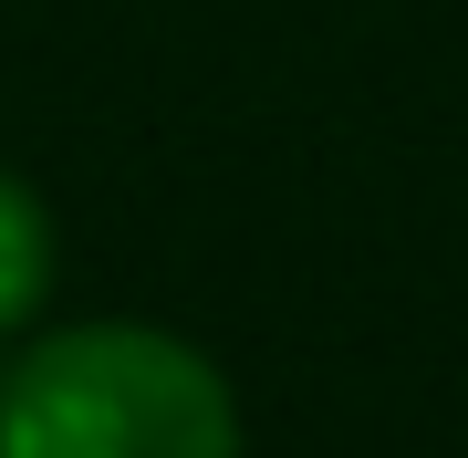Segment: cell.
Listing matches in <instances>:
<instances>
[{
	"mask_svg": "<svg viewBox=\"0 0 468 458\" xmlns=\"http://www.w3.org/2000/svg\"><path fill=\"white\" fill-rule=\"evenodd\" d=\"M0 458H239V396L156 323H73L0 365Z\"/></svg>",
	"mask_w": 468,
	"mask_h": 458,
	"instance_id": "cell-1",
	"label": "cell"
},
{
	"mask_svg": "<svg viewBox=\"0 0 468 458\" xmlns=\"http://www.w3.org/2000/svg\"><path fill=\"white\" fill-rule=\"evenodd\" d=\"M42 292H52V219H42L32 187L0 167V344H21V323L42 313Z\"/></svg>",
	"mask_w": 468,
	"mask_h": 458,
	"instance_id": "cell-2",
	"label": "cell"
}]
</instances>
